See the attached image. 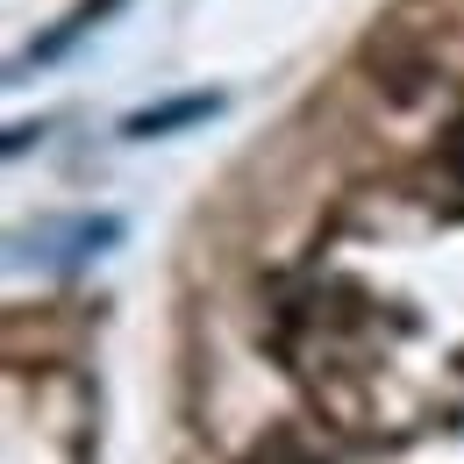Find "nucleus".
<instances>
[{
  "instance_id": "nucleus-3",
  "label": "nucleus",
  "mask_w": 464,
  "mask_h": 464,
  "mask_svg": "<svg viewBox=\"0 0 464 464\" xmlns=\"http://www.w3.org/2000/svg\"><path fill=\"white\" fill-rule=\"evenodd\" d=\"M208 115H222V93H186V101H165V108H143V115H129L121 129L143 143V136H179L186 121H208Z\"/></svg>"
},
{
  "instance_id": "nucleus-1",
  "label": "nucleus",
  "mask_w": 464,
  "mask_h": 464,
  "mask_svg": "<svg viewBox=\"0 0 464 464\" xmlns=\"http://www.w3.org/2000/svg\"><path fill=\"white\" fill-rule=\"evenodd\" d=\"M115 243H121V215H44L36 229L14 236L7 265L14 272H79Z\"/></svg>"
},
{
  "instance_id": "nucleus-4",
  "label": "nucleus",
  "mask_w": 464,
  "mask_h": 464,
  "mask_svg": "<svg viewBox=\"0 0 464 464\" xmlns=\"http://www.w3.org/2000/svg\"><path fill=\"white\" fill-rule=\"evenodd\" d=\"M243 464H322V458H314L300 436H286V429H279V436H265V443H257Z\"/></svg>"
},
{
  "instance_id": "nucleus-2",
  "label": "nucleus",
  "mask_w": 464,
  "mask_h": 464,
  "mask_svg": "<svg viewBox=\"0 0 464 464\" xmlns=\"http://www.w3.org/2000/svg\"><path fill=\"white\" fill-rule=\"evenodd\" d=\"M108 7H121V0H79V7H72V22H58L51 36H36V44L22 51L14 79H22V72H36V64H51V58H64V51H72V44L86 36V29H101V22H108Z\"/></svg>"
}]
</instances>
